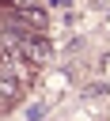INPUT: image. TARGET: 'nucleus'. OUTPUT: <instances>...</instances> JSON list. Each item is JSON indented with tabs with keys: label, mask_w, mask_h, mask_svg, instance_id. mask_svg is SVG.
Masks as SVG:
<instances>
[{
	"label": "nucleus",
	"mask_w": 110,
	"mask_h": 121,
	"mask_svg": "<svg viewBox=\"0 0 110 121\" xmlns=\"http://www.w3.org/2000/svg\"><path fill=\"white\" fill-rule=\"evenodd\" d=\"M11 4H15V8H19V11H27V8H34V4H38V0H11Z\"/></svg>",
	"instance_id": "obj_1"
}]
</instances>
